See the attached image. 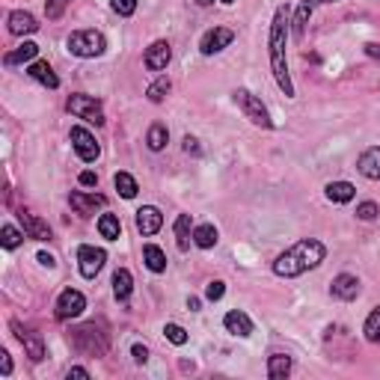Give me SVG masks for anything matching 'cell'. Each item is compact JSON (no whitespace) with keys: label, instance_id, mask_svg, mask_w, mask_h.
Instances as JSON below:
<instances>
[{"label":"cell","instance_id":"obj_1","mask_svg":"<svg viewBox=\"0 0 380 380\" xmlns=\"http://www.w3.org/2000/svg\"><path fill=\"white\" fill-rule=\"evenodd\" d=\"M324 259H327V247L318 238H303L274 259V274L283 279H294L306 270H315Z\"/></svg>","mask_w":380,"mask_h":380},{"label":"cell","instance_id":"obj_2","mask_svg":"<svg viewBox=\"0 0 380 380\" xmlns=\"http://www.w3.org/2000/svg\"><path fill=\"white\" fill-rule=\"evenodd\" d=\"M288 6H279L274 12L270 24V71H274L276 86L283 89L285 98H294V84L288 75V57H285V42H288Z\"/></svg>","mask_w":380,"mask_h":380},{"label":"cell","instance_id":"obj_3","mask_svg":"<svg viewBox=\"0 0 380 380\" xmlns=\"http://www.w3.org/2000/svg\"><path fill=\"white\" fill-rule=\"evenodd\" d=\"M66 48L80 60H93V57H102L107 42H104V36L98 30H75L66 39Z\"/></svg>","mask_w":380,"mask_h":380},{"label":"cell","instance_id":"obj_4","mask_svg":"<svg viewBox=\"0 0 380 380\" xmlns=\"http://www.w3.org/2000/svg\"><path fill=\"white\" fill-rule=\"evenodd\" d=\"M66 110L71 116H78V119H86L93 125H104V110H102V102H98L95 95H84V93L69 95Z\"/></svg>","mask_w":380,"mask_h":380},{"label":"cell","instance_id":"obj_5","mask_svg":"<svg viewBox=\"0 0 380 380\" xmlns=\"http://www.w3.org/2000/svg\"><path fill=\"white\" fill-rule=\"evenodd\" d=\"M71 345L84 351L86 357H104L107 354V339L95 330V324H84V327L71 330Z\"/></svg>","mask_w":380,"mask_h":380},{"label":"cell","instance_id":"obj_6","mask_svg":"<svg viewBox=\"0 0 380 380\" xmlns=\"http://www.w3.org/2000/svg\"><path fill=\"white\" fill-rule=\"evenodd\" d=\"M235 102H238L244 116H247L252 125H259V128H274V119H270L268 107L261 104V98L252 95L250 89H238V93H235Z\"/></svg>","mask_w":380,"mask_h":380},{"label":"cell","instance_id":"obj_7","mask_svg":"<svg viewBox=\"0 0 380 380\" xmlns=\"http://www.w3.org/2000/svg\"><path fill=\"white\" fill-rule=\"evenodd\" d=\"M86 309V297L78 292V288H66L60 297H57V306H54V315L60 321H71V318H80Z\"/></svg>","mask_w":380,"mask_h":380},{"label":"cell","instance_id":"obj_8","mask_svg":"<svg viewBox=\"0 0 380 380\" xmlns=\"http://www.w3.org/2000/svg\"><path fill=\"white\" fill-rule=\"evenodd\" d=\"M107 261V252L102 247H89V244H84V247H78V270L84 279H95L98 274H102Z\"/></svg>","mask_w":380,"mask_h":380},{"label":"cell","instance_id":"obj_9","mask_svg":"<svg viewBox=\"0 0 380 380\" xmlns=\"http://www.w3.org/2000/svg\"><path fill=\"white\" fill-rule=\"evenodd\" d=\"M69 137H71V146H75L78 158L84 161V164H93V161H98V155H102V146H98V140H95L86 128H80V125H75Z\"/></svg>","mask_w":380,"mask_h":380},{"label":"cell","instance_id":"obj_10","mask_svg":"<svg viewBox=\"0 0 380 380\" xmlns=\"http://www.w3.org/2000/svg\"><path fill=\"white\" fill-rule=\"evenodd\" d=\"M232 39H235V33L229 27H211V30L199 39V51H202L205 57H214V54H220L223 48H229Z\"/></svg>","mask_w":380,"mask_h":380},{"label":"cell","instance_id":"obj_11","mask_svg":"<svg viewBox=\"0 0 380 380\" xmlns=\"http://www.w3.org/2000/svg\"><path fill=\"white\" fill-rule=\"evenodd\" d=\"M169 60H173V48H169L167 39L152 42L146 48V57H143V62H146L149 71H164L169 66Z\"/></svg>","mask_w":380,"mask_h":380},{"label":"cell","instance_id":"obj_12","mask_svg":"<svg viewBox=\"0 0 380 380\" xmlns=\"http://www.w3.org/2000/svg\"><path fill=\"white\" fill-rule=\"evenodd\" d=\"M12 330H15L18 342H21V345H24L27 357H30L33 363H42V359H45V342H42V336H39V333H33V330H24L18 321H12Z\"/></svg>","mask_w":380,"mask_h":380},{"label":"cell","instance_id":"obj_13","mask_svg":"<svg viewBox=\"0 0 380 380\" xmlns=\"http://www.w3.org/2000/svg\"><path fill=\"white\" fill-rule=\"evenodd\" d=\"M161 226H164V214H161L155 205H143V208H137V232H140V235L152 238V235L161 232Z\"/></svg>","mask_w":380,"mask_h":380},{"label":"cell","instance_id":"obj_14","mask_svg":"<svg viewBox=\"0 0 380 380\" xmlns=\"http://www.w3.org/2000/svg\"><path fill=\"white\" fill-rule=\"evenodd\" d=\"M18 220H21V229H24L27 238H33V241H51L54 238L51 229H48V223H45L39 214L21 211V214H18Z\"/></svg>","mask_w":380,"mask_h":380},{"label":"cell","instance_id":"obj_15","mask_svg":"<svg viewBox=\"0 0 380 380\" xmlns=\"http://www.w3.org/2000/svg\"><path fill=\"white\" fill-rule=\"evenodd\" d=\"M69 205L75 208L80 217H93L95 208L107 205V199L102 193H80V190H75V193H69Z\"/></svg>","mask_w":380,"mask_h":380},{"label":"cell","instance_id":"obj_16","mask_svg":"<svg viewBox=\"0 0 380 380\" xmlns=\"http://www.w3.org/2000/svg\"><path fill=\"white\" fill-rule=\"evenodd\" d=\"M330 294L339 300H357L359 297V279L354 274H339L330 285Z\"/></svg>","mask_w":380,"mask_h":380},{"label":"cell","instance_id":"obj_17","mask_svg":"<svg viewBox=\"0 0 380 380\" xmlns=\"http://www.w3.org/2000/svg\"><path fill=\"white\" fill-rule=\"evenodd\" d=\"M357 169L363 178H368V182H380V146L366 149L357 161Z\"/></svg>","mask_w":380,"mask_h":380},{"label":"cell","instance_id":"obj_18","mask_svg":"<svg viewBox=\"0 0 380 380\" xmlns=\"http://www.w3.org/2000/svg\"><path fill=\"white\" fill-rule=\"evenodd\" d=\"M9 33L12 36H33L36 30H39V21L30 15V12H24V9H15V12H9Z\"/></svg>","mask_w":380,"mask_h":380},{"label":"cell","instance_id":"obj_19","mask_svg":"<svg viewBox=\"0 0 380 380\" xmlns=\"http://www.w3.org/2000/svg\"><path fill=\"white\" fill-rule=\"evenodd\" d=\"M223 327L229 330L232 336H241V339L252 336V321H250V315H247V312H241V309H232V312H226V318H223Z\"/></svg>","mask_w":380,"mask_h":380},{"label":"cell","instance_id":"obj_20","mask_svg":"<svg viewBox=\"0 0 380 380\" xmlns=\"http://www.w3.org/2000/svg\"><path fill=\"white\" fill-rule=\"evenodd\" d=\"M315 6H318V0H300V6H297V12H294V18H292V33H294L297 42H303L306 24H309Z\"/></svg>","mask_w":380,"mask_h":380},{"label":"cell","instance_id":"obj_21","mask_svg":"<svg viewBox=\"0 0 380 380\" xmlns=\"http://www.w3.org/2000/svg\"><path fill=\"white\" fill-rule=\"evenodd\" d=\"M27 75H30L33 80H39V84H42V86H48V89H57V86H60V78L54 75V69H51L45 60H36V62H30V69H27Z\"/></svg>","mask_w":380,"mask_h":380},{"label":"cell","instance_id":"obj_22","mask_svg":"<svg viewBox=\"0 0 380 380\" xmlns=\"http://www.w3.org/2000/svg\"><path fill=\"white\" fill-rule=\"evenodd\" d=\"M143 261H146V268L152 274H164L167 270V252L158 247V244H146L143 247Z\"/></svg>","mask_w":380,"mask_h":380},{"label":"cell","instance_id":"obj_23","mask_svg":"<svg viewBox=\"0 0 380 380\" xmlns=\"http://www.w3.org/2000/svg\"><path fill=\"white\" fill-rule=\"evenodd\" d=\"M292 375V357L288 354H270L268 357V377L270 380H285Z\"/></svg>","mask_w":380,"mask_h":380},{"label":"cell","instance_id":"obj_24","mask_svg":"<svg viewBox=\"0 0 380 380\" xmlns=\"http://www.w3.org/2000/svg\"><path fill=\"white\" fill-rule=\"evenodd\" d=\"M134 292V276H131V270L128 268H119L113 274V294H116V300H128Z\"/></svg>","mask_w":380,"mask_h":380},{"label":"cell","instance_id":"obj_25","mask_svg":"<svg viewBox=\"0 0 380 380\" xmlns=\"http://www.w3.org/2000/svg\"><path fill=\"white\" fill-rule=\"evenodd\" d=\"M324 190H327L330 202H339V205H345V202H351V199L357 196V187L351 185V182H330Z\"/></svg>","mask_w":380,"mask_h":380},{"label":"cell","instance_id":"obj_26","mask_svg":"<svg viewBox=\"0 0 380 380\" xmlns=\"http://www.w3.org/2000/svg\"><path fill=\"white\" fill-rule=\"evenodd\" d=\"M36 54H39V45H36V42H24V45H18L15 51H9L6 57H3V62H6V66H18V62L36 60Z\"/></svg>","mask_w":380,"mask_h":380},{"label":"cell","instance_id":"obj_27","mask_svg":"<svg viewBox=\"0 0 380 380\" xmlns=\"http://www.w3.org/2000/svg\"><path fill=\"white\" fill-rule=\"evenodd\" d=\"M173 229H176V244H178V250L187 252V250H190V241H193V229H190V214H178Z\"/></svg>","mask_w":380,"mask_h":380},{"label":"cell","instance_id":"obj_28","mask_svg":"<svg viewBox=\"0 0 380 380\" xmlns=\"http://www.w3.org/2000/svg\"><path fill=\"white\" fill-rule=\"evenodd\" d=\"M98 232H102V238H107V241H119V235H122L119 217H116V214H102V217H98Z\"/></svg>","mask_w":380,"mask_h":380},{"label":"cell","instance_id":"obj_29","mask_svg":"<svg viewBox=\"0 0 380 380\" xmlns=\"http://www.w3.org/2000/svg\"><path fill=\"white\" fill-rule=\"evenodd\" d=\"M167 143H169V131H167V125L155 122V125L149 128V134H146V146H149L152 152H164V149H167Z\"/></svg>","mask_w":380,"mask_h":380},{"label":"cell","instance_id":"obj_30","mask_svg":"<svg viewBox=\"0 0 380 380\" xmlns=\"http://www.w3.org/2000/svg\"><path fill=\"white\" fill-rule=\"evenodd\" d=\"M169 89H173V80H169L167 75H161V78L155 80V84H149L146 98H149L152 104H161V102H164V98L169 95Z\"/></svg>","mask_w":380,"mask_h":380},{"label":"cell","instance_id":"obj_31","mask_svg":"<svg viewBox=\"0 0 380 380\" xmlns=\"http://www.w3.org/2000/svg\"><path fill=\"white\" fill-rule=\"evenodd\" d=\"M193 244L199 250H211L214 244H217V229L211 223H202V226H196L193 229Z\"/></svg>","mask_w":380,"mask_h":380},{"label":"cell","instance_id":"obj_32","mask_svg":"<svg viewBox=\"0 0 380 380\" xmlns=\"http://www.w3.org/2000/svg\"><path fill=\"white\" fill-rule=\"evenodd\" d=\"M113 185H116V190H119V196L122 199H134L137 196V178H134L131 173H116L113 176Z\"/></svg>","mask_w":380,"mask_h":380},{"label":"cell","instance_id":"obj_33","mask_svg":"<svg viewBox=\"0 0 380 380\" xmlns=\"http://www.w3.org/2000/svg\"><path fill=\"white\" fill-rule=\"evenodd\" d=\"M363 336L372 342V345H380V306L368 312V318L363 324Z\"/></svg>","mask_w":380,"mask_h":380},{"label":"cell","instance_id":"obj_34","mask_svg":"<svg viewBox=\"0 0 380 380\" xmlns=\"http://www.w3.org/2000/svg\"><path fill=\"white\" fill-rule=\"evenodd\" d=\"M24 238H27L24 229H15L12 223H3V229H0V244H3V250H15Z\"/></svg>","mask_w":380,"mask_h":380},{"label":"cell","instance_id":"obj_35","mask_svg":"<svg viewBox=\"0 0 380 380\" xmlns=\"http://www.w3.org/2000/svg\"><path fill=\"white\" fill-rule=\"evenodd\" d=\"M164 336L169 339V342H173V345H187V330L182 327V324H167V327H164Z\"/></svg>","mask_w":380,"mask_h":380},{"label":"cell","instance_id":"obj_36","mask_svg":"<svg viewBox=\"0 0 380 380\" xmlns=\"http://www.w3.org/2000/svg\"><path fill=\"white\" fill-rule=\"evenodd\" d=\"M110 6H113V12L122 15V18H128V15L137 12V0H110Z\"/></svg>","mask_w":380,"mask_h":380},{"label":"cell","instance_id":"obj_37","mask_svg":"<svg viewBox=\"0 0 380 380\" xmlns=\"http://www.w3.org/2000/svg\"><path fill=\"white\" fill-rule=\"evenodd\" d=\"M380 214V208H377V202H359L357 205V217H359V220H375V217Z\"/></svg>","mask_w":380,"mask_h":380},{"label":"cell","instance_id":"obj_38","mask_svg":"<svg viewBox=\"0 0 380 380\" xmlns=\"http://www.w3.org/2000/svg\"><path fill=\"white\" fill-rule=\"evenodd\" d=\"M226 294V283H220V279H214V283H208V288H205V297L208 300H220V297Z\"/></svg>","mask_w":380,"mask_h":380},{"label":"cell","instance_id":"obj_39","mask_svg":"<svg viewBox=\"0 0 380 380\" xmlns=\"http://www.w3.org/2000/svg\"><path fill=\"white\" fill-rule=\"evenodd\" d=\"M62 6H66V0H48V3H45V12H48V18H60Z\"/></svg>","mask_w":380,"mask_h":380},{"label":"cell","instance_id":"obj_40","mask_svg":"<svg viewBox=\"0 0 380 380\" xmlns=\"http://www.w3.org/2000/svg\"><path fill=\"white\" fill-rule=\"evenodd\" d=\"M0 375L3 377L12 375V357H9V351H0Z\"/></svg>","mask_w":380,"mask_h":380},{"label":"cell","instance_id":"obj_41","mask_svg":"<svg viewBox=\"0 0 380 380\" xmlns=\"http://www.w3.org/2000/svg\"><path fill=\"white\" fill-rule=\"evenodd\" d=\"M131 357H134V363L143 366V363L149 359V348H146V345H134V348H131Z\"/></svg>","mask_w":380,"mask_h":380},{"label":"cell","instance_id":"obj_42","mask_svg":"<svg viewBox=\"0 0 380 380\" xmlns=\"http://www.w3.org/2000/svg\"><path fill=\"white\" fill-rule=\"evenodd\" d=\"M78 182L84 185V187H95V185H98V176L93 173V169H84V173L78 176Z\"/></svg>","mask_w":380,"mask_h":380},{"label":"cell","instance_id":"obj_43","mask_svg":"<svg viewBox=\"0 0 380 380\" xmlns=\"http://www.w3.org/2000/svg\"><path fill=\"white\" fill-rule=\"evenodd\" d=\"M66 377L71 380V377H78V380H89V372H86V368H80V366H75V368H69V372H66Z\"/></svg>","mask_w":380,"mask_h":380},{"label":"cell","instance_id":"obj_44","mask_svg":"<svg viewBox=\"0 0 380 380\" xmlns=\"http://www.w3.org/2000/svg\"><path fill=\"white\" fill-rule=\"evenodd\" d=\"M36 261H39V265H45V268H54V265H57V259H54L51 252H39V256H36Z\"/></svg>","mask_w":380,"mask_h":380},{"label":"cell","instance_id":"obj_45","mask_svg":"<svg viewBox=\"0 0 380 380\" xmlns=\"http://www.w3.org/2000/svg\"><path fill=\"white\" fill-rule=\"evenodd\" d=\"M366 54L377 60V57H380V45H377V42H368V45H366Z\"/></svg>","mask_w":380,"mask_h":380},{"label":"cell","instance_id":"obj_46","mask_svg":"<svg viewBox=\"0 0 380 380\" xmlns=\"http://www.w3.org/2000/svg\"><path fill=\"white\" fill-rule=\"evenodd\" d=\"M185 149H187V152H196V155H199V146H196L193 137H185Z\"/></svg>","mask_w":380,"mask_h":380},{"label":"cell","instance_id":"obj_47","mask_svg":"<svg viewBox=\"0 0 380 380\" xmlns=\"http://www.w3.org/2000/svg\"><path fill=\"white\" fill-rule=\"evenodd\" d=\"M187 306H190V312H199V297H190Z\"/></svg>","mask_w":380,"mask_h":380},{"label":"cell","instance_id":"obj_48","mask_svg":"<svg viewBox=\"0 0 380 380\" xmlns=\"http://www.w3.org/2000/svg\"><path fill=\"white\" fill-rule=\"evenodd\" d=\"M193 3H196V6H211L214 0H193Z\"/></svg>","mask_w":380,"mask_h":380},{"label":"cell","instance_id":"obj_49","mask_svg":"<svg viewBox=\"0 0 380 380\" xmlns=\"http://www.w3.org/2000/svg\"><path fill=\"white\" fill-rule=\"evenodd\" d=\"M220 3H226V6H232V3H235V0H220Z\"/></svg>","mask_w":380,"mask_h":380},{"label":"cell","instance_id":"obj_50","mask_svg":"<svg viewBox=\"0 0 380 380\" xmlns=\"http://www.w3.org/2000/svg\"><path fill=\"white\" fill-rule=\"evenodd\" d=\"M318 3H336V0H318Z\"/></svg>","mask_w":380,"mask_h":380}]
</instances>
